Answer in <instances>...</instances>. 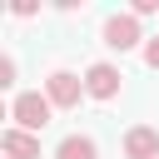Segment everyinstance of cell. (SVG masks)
<instances>
[{"label":"cell","mask_w":159,"mask_h":159,"mask_svg":"<svg viewBox=\"0 0 159 159\" xmlns=\"http://www.w3.org/2000/svg\"><path fill=\"white\" fill-rule=\"evenodd\" d=\"M50 114H55V104H50V94H40V89L15 94V104H10V119H15V129H25V134H40V129L50 124Z\"/></svg>","instance_id":"obj_1"},{"label":"cell","mask_w":159,"mask_h":159,"mask_svg":"<svg viewBox=\"0 0 159 159\" xmlns=\"http://www.w3.org/2000/svg\"><path fill=\"white\" fill-rule=\"evenodd\" d=\"M45 94H50V104H55V109H75V104H80V94H84V80H80V75H70V70H55V75L45 80Z\"/></svg>","instance_id":"obj_2"},{"label":"cell","mask_w":159,"mask_h":159,"mask_svg":"<svg viewBox=\"0 0 159 159\" xmlns=\"http://www.w3.org/2000/svg\"><path fill=\"white\" fill-rule=\"evenodd\" d=\"M84 94H89V99H114V94H119V70L104 65V60L89 65V70H84Z\"/></svg>","instance_id":"obj_3"},{"label":"cell","mask_w":159,"mask_h":159,"mask_svg":"<svg viewBox=\"0 0 159 159\" xmlns=\"http://www.w3.org/2000/svg\"><path fill=\"white\" fill-rule=\"evenodd\" d=\"M104 45L109 50H134L139 45V20L134 15H109L104 20Z\"/></svg>","instance_id":"obj_4"},{"label":"cell","mask_w":159,"mask_h":159,"mask_svg":"<svg viewBox=\"0 0 159 159\" xmlns=\"http://www.w3.org/2000/svg\"><path fill=\"white\" fill-rule=\"evenodd\" d=\"M124 154L129 159H159V129L154 124H134L124 134Z\"/></svg>","instance_id":"obj_5"},{"label":"cell","mask_w":159,"mask_h":159,"mask_svg":"<svg viewBox=\"0 0 159 159\" xmlns=\"http://www.w3.org/2000/svg\"><path fill=\"white\" fill-rule=\"evenodd\" d=\"M0 149H5L10 159H40V139H35V134H25V129H15V124L0 134Z\"/></svg>","instance_id":"obj_6"},{"label":"cell","mask_w":159,"mask_h":159,"mask_svg":"<svg viewBox=\"0 0 159 159\" xmlns=\"http://www.w3.org/2000/svg\"><path fill=\"white\" fill-rule=\"evenodd\" d=\"M55 159H99V144L89 134H65L60 149H55Z\"/></svg>","instance_id":"obj_7"},{"label":"cell","mask_w":159,"mask_h":159,"mask_svg":"<svg viewBox=\"0 0 159 159\" xmlns=\"http://www.w3.org/2000/svg\"><path fill=\"white\" fill-rule=\"evenodd\" d=\"M144 65H149V70H159V35L144 45Z\"/></svg>","instance_id":"obj_8"},{"label":"cell","mask_w":159,"mask_h":159,"mask_svg":"<svg viewBox=\"0 0 159 159\" xmlns=\"http://www.w3.org/2000/svg\"><path fill=\"white\" fill-rule=\"evenodd\" d=\"M0 84H15V60H10V55L0 60Z\"/></svg>","instance_id":"obj_9"},{"label":"cell","mask_w":159,"mask_h":159,"mask_svg":"<svg viewBox=\"0 0 159 159\" xmlns=\"http://www.w3.org/2000/svg\"><path fill=\"white\" fill-rule=\"evenodd\" d=\"M154 10H159V5H154V0H134V10H129V15H134V20H139V15H154Z\"/></svg>","instance_id":"obj_10"}]
</instances>
